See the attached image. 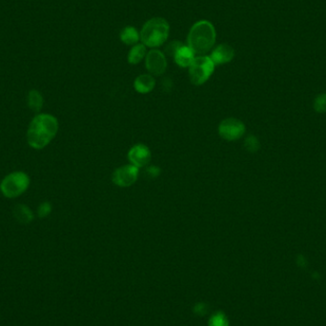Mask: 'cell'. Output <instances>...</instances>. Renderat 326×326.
Instances as JSON below:
<instances>
[{
	"label": "cell",
	"instance_id": "cell-12",
	"mask_svg": "<svg viewBox=\"0 0 326 326\" xmlns=\"http://www.w3.org/2000/svg\"><path fill=\"white\" fill-rule=\"evenodd\" d=\"M136 91L140 94H148L152 92L156 87V80L150 74H144L138 76L134 82Z\"/></svg>",
	"mask_w": 326,
	"mask_h": 326
},
{
	"label": "cell",
	"instance_id": "cell-18",
	"mask_svg": "<svg viewBox=\"0 0 326 326\" xmlns=\"http://www.w3.org/2000/svg\"><path fill=\"white\" fill-rule=\"evenodd\" d=\"M313 106L316 112H326V92L316 96Z\"/></svg>",
	"mask_w": 326,
	"mask_h": 326
},
{
	"label": "cell",
	"instance_id": "cell-20",
	"mask_svg": "<svg viewBox=\"0 0 326 326\" xmlns=\"http://www.w3.org/2000/svg\"><path fill=\"white\" fill-rule=\"evenodd\" d=\"M52 212L51 204L49 202H43L40 204V208H38V216H40L41 218H47L50 213Z\"/></svg>",
	"mask_w": 326,
	"mask_h": 326
},
{
	"label": "cell",
	"instance_id": "cell-3",
	"mask_svg": "<svg viewBox=\"0 0 326 326\" xmlns=\"http://www.w3.org/2000/svg\"><path fill=\"white\" fill-rule=\"evenodd\" d=\"M170 25L162 18H154L143 25L140 31V40L146 47L156 49L168 40Z\"/></svg>",
	"mask_w": 326,
	"mask_h": 326
},
{
	"label": "cell",
	"instance_id": "cell-8",
	"mask_svg": "<svg viewBox=\"0 0 326 326\" xmlns=\"http://www.w3.org/2000/svg\"><path fill=\"white\" fill-rule=\"evenodd\" d=\"M145 66L150 74L162 76L167 69V60L165 54L160 50L152 49L146 54Z\"/></svg>",
	"mask_w": 326,
	"mask_h": 326
},
{
	"label": "cell",
	"instance_id": "cell-17",
	"mask_svg": "<svg viewBox=\"0 0 326 326\" xmlns=\"http://www.w3.org/2000/svg\"><path fill=\"white\" fill-rule=\"evenodd\" d=\"M244 147L248 152L256 153V152H258L260 150V143L258 140L256 138L255 136L250 134L245 138Z\"/></svg>",
	"mask_w": 326,
	"mask_h": 326
},
{
	"label": "cell",
	"instance_id": "cell-14",
	"mask_svg": "<svg viewBox=\"0 0 326 326\" xmlns=\"http://www.w3.org/2000/svg\"><path fill=\"white\" fill-rule=\"evenodd\" d=\"M120 40L124 44L134 46L140 40V34L134 27L127 26L120 32Z\"/></svg>",
	"mask_w": 326,
	"mask_h": 326
},
{
	"label": "cell",
	"instance_id": "cell-22",
	"mask_svg": "<svg viewBox=\"0 0 326 326\" xmlns=\"http://www.w3.org/2000/svg\"><path fill=\"white\" fill-rule=\"evenodd\" d=\"M147 173L149 174L152 178H156L160 174V170L156 166H151L147 169Z\"/></svg>",
	"mask_w": 326,
	"mask_h": 326
},
{
	"label": "cell",
	"instance_id": "cell-5",
	"mask_svg": "<svg viewBox=\"0 0 326 326\" xmlns=\"http://www.w3.org/2000/svg\"><path fill=\"white\" fill-rule=\"evenodd\" d=\"M30 178L27 174L14 172L8 174L0 184V190L6 198H14L23 194L29 187Z\"/></svg>",
	"mask_w": 326,
	"mask_h": 326
},
{
	"label": "cell",
	"instance_id": "cell-9",
	"mask_svg": "<svg viewBox=\"0 0 326 326\" xmlns=\"http://www.w3.org/2000/svg\"><path fill=\"white\" fill-rule=\"evenodd\" d=\"M128 158L132 165L140 169L147 166L150 163L152 154L146 145L136 144L130 149L128 153Z\"/></svg>",
	"mask_w": 326,
	"mask_h": 326
},
{
	"label": "cell",
	"instance_id": "cell-11",
	"mask_svg": "<svg viewBox=\"0 0 326 326\" xmlns=\"http://www.w3.org/2000/svg\"><path fill=\"white\" fill-rule=\"evenodd\" d=\"M196 58V54L192 49L187 45H182L176 52L174 60L176 63L182 68H189Z\"/></svg>",
	"mask_w": 326,
	"mask_h": 326
},
{
	"label": "cell",
	"instance_id": "cell-16",
	"mask_svg": "<svg viewBox=\"0 0 326 326\" xmlns=\"http://www.w3.org/2000/svg\"><path fill=\"white\" fill-rule=\"evenodd\" d=\"M27 102H28V106L31 108L32 111L38 112V111H40L41 108L43 106V98L38 91L32 90L31 92L28 94Z\"/></svg>",
	"mask_w": 326,
	"mask_h": 326
},
{
	"label": "cell",
	"instance_id": "cell-2",
	"mask_svg": "<svg viewBox=\"0 0 326 326\" xmlns=\"http://www.w3.org/2000/svg\"><path fill=\"white\" fill-rule=\"evenodd\" d=\"M216 38V32L214 25L210 21L200 20L191 27L187 36V45L194 54L205 56L214 47Z\"/></svg>",
	"mask_w": 326,
	"mask_h": 326
},
{
	"label": "cell",
	"instance_id": "cell-6",
	"mask_svg": "<svg viewBox=\"0 0 326 326\" xmlns=\"http://www.w3.org/2000/svg\"><path fill=\"white\" fill-rule=\"evenodd\" d=\"M218 134L227 142H236L244 136L246 131L244 123L236 118H225L218 125Z\"/></svg>",
	"mask_w": 326,
	"mask_h": 326
},
{
	"label": "cell",
	"instance_id": "cell-1",
	"mask_svg": "<svg viewBox=\"0 0 326 326\" xmlns=\"http://www.w3.org/2000/svg\"><path fill=\"white\" fill-rule=\"evenodd\" d=\"M58 131V122L51 114H41L36 116L29 126L27 140L34 149L40 150L51 142Z\"/></svg>",
	"mask_w": 326,
	"mask_h": 326
},
{
	"label": "cell",
	"instance_id": "cell-15",
	"mask_svg": "<svg viewBox=\"0 0 326 326\" xmlns=\"http://www.w3.org/2000/svg\"><path fill=\"white\" fill-rule=\"evenodd\" d=\"M14 216L18 222L23 224H28L34 220L32 212L27 206L22 204H18L14 208Z\"/></svg>",
	"mask_w": 326,
	"mask_h": 326
},
{
	"label": "cell",
	"instance_id": "cell-4",
	"mask_svg": "<svg viewBox=\"0 0 326 326\" xmlns=\"http://www.w3.org/2000/svg\"><path fill=\"white\" fill-rule=\"evenodd\" d=\"M216 65L209 56H196L193 63L189 67V76L191 82L200 86L207 82L213 74Z\"/></svg>",
	"mask_w": 326,
	"mask_h": 326
},
{
	"label": "cell",
	"instance_id": "cell-19",
	"mask_svg": "<svg viewBox=\"0 0 326 326\" xmlns=\"http://www.w3.org/2000/svg\"><path fill=\"white\" fill-rule=\"evenodd\" d=\"M209 326H228V322L222 314H216L210 320Z\"/></svg>",
	"mask_w": 326,
	"mask_h": 326
},
{
	"label": "cell",
	"instance_id": "cell-13",
	"mask_svg": "<svg viewBox=\"0 0 326 326\" xmlns=\"http://www.w3.org/2000/svg\"><path fill=\"white\" fill-rule=\"evenodd\" d=\"M147 54V49L146 46L142 43H138L134 45L131 50L128 54V62L131 65H136L140 62L143 60V58H146Z\"/></svg>",
	"mask_w": 326,
	"mask_h": 326
},
{
	"label": "cell",
	"instance_id": "cell-10",
	"mask_svg": "<svg viewBox=\"0 0 326 326\" xmlns=\"http://www.w3.org/2000/svg\"><path fill=\"white\" fill-rule=\"evenodd\" d=\"M234 50L228 44H220L210 54V58L214 65H222L233 60Z\"/></svg>",
	"mask_w": 326,
	"mask_h": 326
},
{
	"label": "cell",
	"instance_id": "cell-21",
	"mask_svg": "<svg viewBox=\"0 0 326 326\" xmlns=\"http://www.w3.org/2000/svg\"><path fill=\"white\" fill-rule=\"evenodd\" d=\"M182 45H184V44H182L180 41H172V42L169 43L168 46L166 47V52H167L169 56H173L174 58L176 52L178 51V48H180V46H182Z\"/></svg>",
	"mask_w": 326,
	"mask_h": 326
},
{
	"label": "cell",
	"instance_id": "cell-7",
	"mask_svg": "<svg viewBox=\"0 0 326 326\" xmlns=\"http://www.w3.org/2000/svg\"><path fill=\"white\" fill-rule=\"evenodd\" d=\"M140 169L132 164L124 165L112 173V180L118 187H130L138 180Z\"/></svg>",
	"mask_w": 326,
	"mask_h": 326
}]
</instances>
